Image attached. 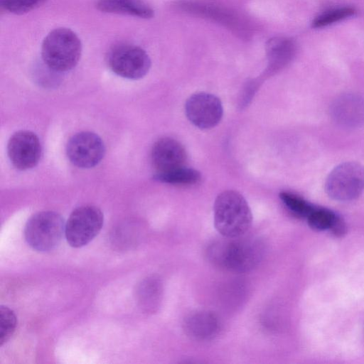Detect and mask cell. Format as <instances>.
<instances>
[{"label":"cell","instance_id":"cell-1","mask_svg":"<svg viewBox=\"0 0 364 364\" xmlns=\"http://www.w3.org/2000/svg\"><path fill=\"white\" fill-rule=\"evenodd\" d=\"M213 242L206 255L214 265L236 273L249 272L256 267L264 254V245L254 237H225Z\"/></svg>","mask_w":364,"mask_h":364},{"label":"cell","instance_id":"cell-2","mask_svg":"<svg viewBox=\"0 0 364 364\" xmlns=\"http://www.w3.org/2000/svg\"><path fill=\"white\" fill-rule=\"evenodd\" d=\"M214 224L225 237L245 235L251 227L252 215L245 198L235 191L220 193L214 203Z\"/></svg>","mask_w":364,"mask_h":364},{"label":"cell","instance_id":"cell-3","mask_svg":"<svg viewBox=\"0 0 364 364\" xmlns=\"http://www.w3.org/2000/svg\"><path fill=\"white\" fill-rule=\"evenodd\" d=\"M82 54V43L77 34L67 28L51 31L43 39L41 57L45 65L54 72L74 68Z\"/></svg>","mask_w":364,"mask_h":364},{"label":"cell","instance_id":"cell-4","mask_svg":"<svg viewBox=\"0 0 364 364\" xmlns=\"http://www.w3.org/2000/svg\"><path fill=\"white\" fill-rule=\"evenodd\" d=\"M63 218L53 211H41L33 215L24 228V237L28 245L39 252L54 249L65 235Z\"/></svg>","mask_w":364,"mask_h":364},{"label":"cell","instance_id":"cell-5","mask_svg":"<svg viewBox=\"0 0 364 364\" xmlns=\"http://www.w3.org/2000/svg\"><path fill=\"white\" fill-rule=\"evenodd\" d=\"M325 191L334 200L349 202L364 191V166L356 161H345L335 166L325 181Z\"/></svg>","mask_w":364,"mask_h":364},{"label":"cell","instance_id":"cell-6","mask_svg":"<svg viewBox=\"0 0 364 364\" xmlns=\"http://www.w3.org/2000/svg\"><path fill=\"white\" fill-rule=\"evenodd\" d=\"M103 223V213L97 207L86 205L75 208L65 223L68 243L75 248L86 245L100 232Z\"/></svg>","mask_w":364,"mask_h":364},{"label":"cell","instance_id":"cell-7","mask_svg":"<svg viewBox=\"0 0 364 364\" xmlns=\"http://www.w3.org/2000/svg\"><path fill=\"white\" fill-rule=\"evenodd\" d=\"M107 62L113 73L129 80L142 78L151 68V60L146 52L129 43L112 47L107 54Z\"/></svg>","mask_w":364,"mask_h":364},{"label":"cell","instance_id":"cell-8","mask_svg":"<svg viewBox=\"0 0 364 364\" xmlns=\"http://www.w3.org/2000/svg\"><path fill=\"white\" fill-rule=\"evenodd\" d=\"M66 154L75 166L90 168L97 165L103 159L105 146L97 134L91 132H81L69 139Z\"/></svg>","mask_w":364,"mask_h":364},{"label":"cell","instance_id":"cell-9","mask_svg":"<svg viewBox=\"0 0 364 364\" xmlns=\"http://www.w3.org/2000/svg\"><path fill=\"white\" fill-rule=\"evenodd\" d=\"M185 112L193 125L201 129H208L220 122L223 108L216 96L207 92H197L187 99Z\"/></svg>","mask_w":364,"mask_h":364},{"label":"cell","instance_id":"cell-10","mask_svg":"<svg viewBox=\"0 0 364 364\" xmlns=\"http://www.w3.org/2000/svg\"><path fill=\"white\" fill-rule=\"evenodd\" d=\"M9 158L18 170L25 171L36 166L41 156V144L37 135L28 130L15 132L7 144Z\"/></svg>","mask_w":364,"mask_h":364},{"label":"cell","instance_id":"cell-11","mask_svg":"<svg viewBox=\"0 0 364 364\" xmlns=\"http://www.w3.org/2000/svg\"><path fill=\"white\" fill-rule=\"evenodd\" d=\"M331 116L338 125L355 128L364 124V97L355 93H346L334 100Z\"/></svg>","mask_w":364,"mask_h":364},{"label":"cell","instance_id":"cell-12","mask_svg":"<svg viewBox=\"0 0 364 364\" xmlns=\"http://www.w3.org/2000/svg\"><path fill=\"white\" fill-rule=\"evenodd\" d=\"M187 155L183 145L174 139L164 137L152 146L151 159L155 173L184 166Z\"/></svg>","mask_w":364,"mask_h":364},{"label":"cell","instance_id":"cell-13","mask_svg":"<svg viewBox=\"0 0 364 364\" xmlns=\"http://www.w3.org/2000/svg\"><path fill=\"white\" fill-rule=\"evenodd\" d=\"M178 6L183 10L218 22L237 32L245 31V25L239 16L232 11L218 5L201 1H186L180 2Z\"/></svg>","mask_w":364,"mask_h":364},{"label":"cell","instance_id":"cell-14","mask_svg":"<svg viewBox=\"0 0 364 364\" xmlns=\"http://www.w3.org/2000/svg\"><path fill=\"white\" fill-rule=\"evenodd\" d=\"M218 317L208 311H197L186 317L183 329L190 338L197 341H208L214 338L219 330Z\"/></svg>","mask_w":364,"mask_h":364},{"label":"cell","instance_id":"cell-15","mask_svg":"<svg viewBox=\"0 0 364 364\" xmlns=\"http://www.w3.org/2000/svg\"><path fill=\"white\" fill-rule=\"evenodd\" d=\"M268 58V74L274 73L288 65L296 52L294 40L288 37H274L266 45Z\"/></svg>","mask_w":364,"mask_h":364},{"label":"cell","instance_id":"cell-16","mask_svg":"<svg viewBox=\"0 0 364 364\" xmlns=\"http://www.w3.org/2000/svg\"><path fill=\"white\" fill-rule=\"evenodd\" d=\"M96 8L104 13L127 15L141 18H151L153 9L144 0H97Z\"/></svg>","mask_w":364,"mask_h":364},{"label":"cell","instance_id":"cell-17","mask_svg":"<svg viewBox=\"0 0 364 364\" xmlns=\"http://www.w3.org/2000/svg\"><path fill=\"white\" fill-rule=\"evenodd\" d=\"M306 220L309 227L317 231L329 230L337 236L342 235L346 231L342 218L326 208L314 206Z\"/></svg>","mask_w":364,"mask_h":364},{"label":"cell","instance_id":"cell-18","mask_svg":"<svg viewBox=\"0 0 364 364\" xmlns=\"http://www.w3.org/2000/svg\"><path fill=\"white\" fill-rule=\"evenodd\" d=\"M163 292L162 283L156 276L145 278L136 289V299L140 308L146 313H153L159 307Z\"/></svg>","mask_w":364,"mask_h":364},{"label":"cell","instance_id":"cell-19","mask_svg":"<svg viewBox=\"0 0 364 364\" xmlns=\"http://www.w3.org/2000/svg\"><path fill=\"white\" fill-rule=\"evenodd\" d=\"M154 178L173 185H193L200 181L201 175L198 171L184 166L166 172L155 173Z\"/></svg>","mask_w":364,"mask_h":364},{"label":"cell","instance_id":"cell-20","mask_svg":"<svg viewBox=\"0 0 364 364\" xmlns=\"http://www.w3.org/2000/svg\"><path fill=\"white\" fill-rule=\"evenodd\" d=\"M279 198L289 211L305 219L315 206L302 197L291 192L282 191L279 193Z\"/></svg>","mask_w":364,"mask_h":364},{"label":"cell","instance_id":"cell-21","mask_svg":"<svg viewBox=\"0 0 364 364\" xmlns=\"http://www.w3.org/2000/svg\"><path fill=\"white\" fill-rule=\"evenodd\" d=\"M355 13L353 7L343 6L332 9L317 16L312 22L314 28H321L351 16Z\"/></svg>","mask_w":364,"mask_h":364},{"label":"cell","instance_id":"cell-22","mask_svg":"<svg viewBox=\"0 0 364 364\" xmlns=\"http://www.w3.org/2000/svg\"><path fill=\"white\" fill-rule=\"evenodd\" d=\"M14 312L7 306H0V346L6 343L14 334L16 327Z\"/></svg>","mask_w":364,"mask_h":364},{"label":"cell","instance_id":"cell-23","mask_svg":"<svg viewBox=\"0 0 364 364\" xmlns=\"http://www.w3.org/2000/svg\"><path fill=\"white\" fill-rule=\"evenodd\" d=\"M46 0H0L1 6L15 14L31 11Z\"/></svg>","mask_w":364,"mask_h":364}]
</instances>
